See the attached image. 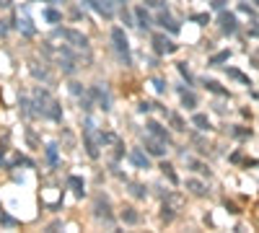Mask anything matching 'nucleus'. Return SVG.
<instances>
[{
  "label": "nucleus",
  "mask_w": 259,
  "mask_h": 233,
  "mask_svg": "<svg viewBox=\"0 0 259 233\" xmlns=\"http://www.w3.org/2000/svg\"><path fill=\"white\" fill-rule=\"evenodd\" d=\"M60 70L65 75L75 73V60H73V52L67 50V47H60Z\"/></svg>",
  "instance_id": "10"
},
{
  "label": "nucleus",
  "mask_w": 259,
  "mask_h": 233,
  "mask_svg": "<svg viewBox=\"0 0 259 233\" xmlns=\"http://www.w3.org/2000/svg\"><path fill=\"white\" fill-rule=\"evenodd\" d=\"M8 34V21H0V37H5Z\"/></svg>",
  "instance_id": "40"
},
{
  "label": "nucleus",
  "mask_w": 259,
  "mask_h": 233,
  "mask_svg": "<svg viewBox=\"0 0 259 233\" xmlns=\"http://www.w3.org/2000/svg\"><path fill=\"white\" fill-rule=\"evenodd\" d=\"M192 21H197V23H207V13H197V16H192Z\"/></svg>",
  "instance_id": "38"
},
{
  "label": "nucleus",
  "mask_w": 259,
  "mask_h": 233,
  "mask_svg": "<svg viewBox=\"0 0 259 233\" xmlns=\"http://www.w3.org/2000/svg\"><path fill=\"white\" fill-rule=\"evenodd\" d=\"M31 107H37V114H42L44 119L62 122V107L54 101V96L47 88H37V91H34V104H31Z\"/></svg>",
  "instance_id": "1"
},
{
  "label": "nucleus",
  "mask_w": 259,
  "mask_h": 233,
  "mask_svg": "<svg viewBox=\"0 0 259 233\" xmlns=\"http://www.w3.org/2000/svg\"><path fill=\"white\" fill-rule=\"evenodd\" d=\"M218 23H220L223 34H236V31H239V18H236L233 13H228V10H220Z\"/></svg>",
  "instance_id": "8"
},
{
  "label": "nucleus",
  "mask_w": 259,
  "mask_h": 233,
  "mask_svg": "<svg viewBox=\"0 0 259 233\" xmlns=\"http://www.w3.org/2000/svg\"><path fill=\"white\" fill-rule=\"evenodd\" d=\"M228 57H231V52L226 50V52H218V55H212L210 57V65H218V62H226L228 60Z\"/></svg>",
  "instance_id": "30"
},
{
  "label": "nucleus",
  "mask_w": 259,
  "mask_h": 233,
  "mask_svg": "<svg viewBox=\"0 0 259 233\" xmlns=\"http://www.w3.org/2000/svg\"><path fill=\"white\" fill-rule=\"evenodd\" d=\"M135 26H140V29H151L153 26V18H151V13H148V8H145V5L135 8Z\"/></svg>",
  "instance_id": "12"
},
{
  "label": "nucleus",
  "mask_w": 259,
  "mask_h": 233,
  "mask_svg": "<svg viewBox=\"0 0 259 233\" xmlns=\"http://www.w3.org/2000/svg\"><path fill=\"white\" fill-rule=\"evenodd\" d=\"M143 145H145V153H148V156H155V158H158V156L166 153V143H163V140H158V137H153L151 132L143 137Z\"/></svg>",
  "instance_id": "7"
},
{
  "label": "nucleus",
  "mask_w": 259,
  "mask_h": 233,
  "mask_svg": "<svg viewBox=\"0 0 259 233\" xmlns=\"http://www.w3.org/2000/svg\"><path fill=\"white\" fill-rule=\"evenodd\" d=\"M223 5H226V0H212V8L215 10H223Z\"/></svg>",
  "instance_id": "41"
},
{
  "label": "nucleus",
  "mask_w": 259,
  "mask_h": 233,
  "mask_svg": "<svg viewBox=\"0 0 259 233\" xmlns=\"http://www.w3.org/2000/svg\"><path fill=\"white\" fill-rule=\"evenodd\" d=\"M168 119H171L174 130H179V132H182V130H187V124H184V119H182V116H179V114H171V116H168Z\"/></svg>",
  "instance_id": "28"
},
{
  "label": "nucleus",
  "mask_w": 259,
  "mask_h": 233,
  "mask_svg": "<svg viewBox=\"0 0 259 233\" xmlns=\"http://www.w3.org/2000/svg\"><path fill=\"white\" fill-rule=\"evenodd\" d=\"M47 158H50V163H57V145H47Z\"/></svg>",
  "instance_id": "32"
},
{
  "label": "nucleus",
  "mask_w": 259,
  "mask_h": 233,
  "mask_svg": "<svg viewBox=\"0 0 259 233\" xmlns=\"http://www.w3.org/2000/svg\"><path fill=\"white\" fill-rule=\"evenodd\" d=\"M0 220H3V226H16V220H13V218H8L5 213H0Z\"/></svg>",
  "instance_id": "36"
},
{
  "label": "nucleus",
  "mask_w": 259,
  "mask_h": 233,
  "mask_svg": "<svg viewBox=\"0 0 259 233\" xmlns=\"http://www.w3.org/2000/svg\"><path fill=\"white\" fill-rule=\"evenodd\" d=\"M138 109H140L143 114H148V112L153 109V104H151V101H140V107H138Z\"/></svg>",
  "instance_id": "35"
},
{
  "label": "nucleus",
  "mask_w": 259,
  "mask_h": 233,
  "mask_svg": "<svg viewBox=\"0 0 259 233\" xmlns=\"http://www.w3.org/2000/svg\"><path fill=\"white\" fill-rule=\"evenodd\" d=\"M205 86H207V91H212V93H218V96H228V91L223 88L218 80H205Z\"/></svg>",
  "instance_id": "24"
},
{
  "label": "nucleus",
  "mask_w": 259,
  "mask_h": 233,
  "mask_svg": "<svg viewBox=\"0 0 259 233\" xmlns=\"http://www.w3.org/2000/svg\"><path fill=\"white\" fill-rule=\"evenodd\" d=\"M54 37H62L70 47H75V50L88 52V37H86V34H81V31H75V29H57V31H54Z\"/></svg>",
  "instance_id": "4"
},
{
  "label": "nucleus",
  "mask_w": 259,
  "mask_h": 233,
  "mask_svg": "<svg viewBox=\"0 0 259 233\" xmlns=\"http://www.w3.org/2000/svg\"><path fill=\"white\" fill-rule=\"evenodd\" d=\"M130 161H132L138 169H151V156L143 153L140 148H132V150H130Z\"/></svg>",
  "instance_id": "14"
},
{
  "label": "nucleus",
  "mask_w": 259,
  "mask_h": 233,
  "mask_svg": "<svg viewBox=\"0 0 259 233\" xmlns=\"http://www.w3.org/2000/svg\"><path fill=\"white\" fill-rule=\"evenodd\" d=\"M192 124L197 127V130H202V132L212 130V124H210V119H207L205 114H195V116H192Z\"/></svg>",
  "instance_id": "17"
},
{
  "label": "nucleus",
  "mask_w": 259,
  "mask_h": 233,
  "mask_svg": "<svg viewBox=\"0 0 259 233\" xmlns=\"http://www.w3.org/2000/svg\"><path fill=\"white\" fill-rule=\"evenodd\" d=\"M67 186H70V189H73L78 197L86 194V181H83L81 176H70V179H67Z\"/></svg>",
  "instance_id": "16"
},
{
  "label": "nucleus",
  "mask_w": 259,
  "mask_h": 233,
  "mask_svg": "<svg viewBox=\"0 0 259 233\" xmlns=\"http://www.w3.org/2000/svg\"><path fill=\"white\" fill-rule=\"evenodd\" d=\"M94 210H96V218L111 220V205H109V200H106L104 194H99V197H96V205H94Z\"/></svg>",
  "instance_id": "13"
},
{
  "label": "nucleus",
  "mask_w": 259,
  "mask_h": 233,
  "mask_svg": "<svg viewBox=\"0 0 259 233\" xmlns=\"http://www.w3.org/2000/svg\"><path fill=\"white\" fill-rule=\"evenodd\" d=\"M161 171L166 174V179L171 181V184H176V181H179V179H176V174H174V166H168V163H163V166H161Z\"/></svg>",
  "instance_id": "29"
},
{
  "label": "nucleus",
  "mask_w": 259,
  "mask_h": 233,
  "mask_svg": "<svg viewBox=\"0 0 259 233\" xmlns=\"http://www.w3.org/2000/svg\"><path fill=\"white\" fill-rule=\"evenodd\" d=\"M145 127H148V132L153 135V137H158V140H163V143L168 145V143H171V135H168L166 132V127H161L158 122H148V124H145Z\"/></svg>",
  "instance_id": "15"
},
{
  "label": "nucleus",
  "mask_w": 259,
  "mask_h": 233,
  "mask_svg": "<svg viewBox=\"0 0 259 233\" xmlns=\"http://www.w3.org/2000/svg\"><path fill=\"white\" fill-rule=\"evenodd\" d=\"M254 3H257V5H259V0H254Z\"/></svg>",
  "instance_id": "44"
},
{
  "label": "nucleus",
  "mask_w": 259,
  "mask_h": 233,
  "mask_svg": "<svg viewBox=\"0 0 259 233\" xmlns=\"http://www.w3.org/2000/svg\"><path fill=\"white\" fill-rule=\"evenodd\" d=\"M153 86H155V91H158V93H163V91H166V83H163V80H158V78L153 80Z\"/></svg>",
  "instance_id": "37"
},
{
  "label": "nucleus",
  "mask_w": 259,
  "mask_h": 233,
  "mask_svg": "<svg viewBox=\"0 0 259 233\" xmlns=\"http://www.w3.org/2000/svg\"><path fill=\"white\" fill-rule=\"evenodd\" d=\"M155 23H158V26H163V29H168L171 34H179V23H176V18L168 13L166 8H161V13H158V18H155Z\"/></svg>",
  "instance_id": "11"
},
{
  "label": "nucleus",
  "mask_w": 259,
  "mask_h": 233,
  "mask_svg": "<svg viewBox=\"0 0 259 233\" xmlns=\"http://www.w3.org/2000/svg\"><path fill=\"white\" fill-rule=\"evenodd\" d=\"M88 93H91V99H94V104H96L99 109H104V112L111 109V93H109L104 86H101V83H94Z\"/></svg>",
  "instance_id": "5"
},
{
  "label": "nucleus",
  "mask_w": 259,
  "mask_h": 233,
  "mask_svg": "<svg viewBox=\"0 0 259 233\" xmlns=\"http://www.w3.org/2000/svg\"><path fill=\"white\" fill-rule=\"evenodd\" d=\"M44 21H50V23H60V21H62V16H60V10L47 8V10H44Z\"/></svg>",
  "instance_id": "26"
},
{
  "label": "nucleus",
  "mask_w": 259,
  "mask_h": 233,
  "mask_svg": "<svg viewBox=\"0 0 259 233\" xmlns=\"http://www.w3.org/2000/svg\"><path fill=\"white\" fill-rule=\"evenodd\" d=\"M16 26H18L21 31H24L26 37H34V34H37V29L31 26V21H29V18H18V23H16Z\"/></svg>",
  "instance_id": "23"
},
{
  "label": "nucleus",
  "mask_w": 259,
  "mask_h": 233,
  "mask_svg": "<svg viewBox=\"0 0 259 233\" xmlns=\"http://www.w3.org/2000/svg\"><path fill=\"white\" fill-rule=\"evenodd\" d=\"M111 44H114V50L119 55V60L125 65H132V55H130V42L125 37V29H111Z\"/></svg>",
  "instance_id": "3"
},
{
  "label": "nucleus",
  "mask_w": 259,
  "mask_h": 233,
  "mask_svg": "<svg viewBox=\"0 0 259 233\" xmlns=\"http://www.w3.org/2000/svg\"><path fill=\"white\" fill-rule=\"evenodd\" d=\"M182 104H184L187 109H195L197 107V96H195L192 91H182Z\"/></svg>",
  "instance_id": "22"
},
{
  "label": "nucleus",
  "mask_w": 259,
  "mask_h": 233,
  "mask_svg": "<svg viewBox=\"0 0 259 233\" xmlns=\"http://www.w3.org/2000/svg\"><path fill=\"white\" fill-rule=\"evenodd\" d=\"M187 163H189V166H192L195 171H200V174H207V176H210V169L205 166V163H200V161H195V158H187Z\"/></svg>",
  "instance_id": "27"
},
{
  "label": "nucleus",
  "mask_w": 259,
  "mask_h": 233,
  "mask_svg": "<svg viewBox=\"0 0 259 233\" xmlns=\"http://www.w3.org/2000/svg\"><path fill=\"white\" fill-rule=\"evenodd\" d=\"M153 52L155 55H174L176 52V44L168 39V37H163V34H153Z\"/></svg>",
  "instance_id": "6"
},
{
  "label": "nucleus",
  "mask_w": 259,
  "mask_h": 233,
  "mask_svg": "<svg viewBox=\"0 0 259 233\" xmlns=\"http://www.w3.org/2000/svg\"><path fill=\"white\" fill-rule=\"evenodd\" d=\"M228 73V78H233V80H239V83H244V86H252V80H249V75H244L241 70H236V67H228L226 70Z\"/></svg>",
  "instance_id": "19"
},
{
  "label": "nucleus",
  "mask_w": 259,
  "mask_h": 233,
  "mask_svg": "<svg viewBox=\"0 0 259 233\" xmlns=\"http://www.w3.org/2000/svg\"><path fill=\"white\" fill-rule=\"evenodd\" d=\"M143 3H145V8H166V0H143Z\"/></svg>",
  "instance_id": "33"
},
{
  "label": "nucleus",
  "mask_w": 259,
  "mask_h": 233,
  "mask_svg": "<svg viewBox=\"0 0 259 233\" xmlns=\"http://www.w3.org/2000/svg\"><path fill=\"white\" fill-rule=\"evenodd\" d=\"M176 67H179V73H182V78L187 80V86H192V80H195V78H192V73L187 70V65H184V62H179Z\"/></svg>",
  "instance_id": "31"
},
{
  "label": "nucleus",
  "mask_w": 259,
  "mask_h": 233,
  "mask_svg": "<svg viewBox=\"0 0 259 233\" xmlns=\"http://www.w3.org/2000/svg\"><path fill=\"white\" fill-rule=\"evenodd\" d=\"M122 220H125V223H138V220H140V215L138 213H135V210L132 207H125V213H122Z\"/></svg>",
  "instance_id": "25"
},
{
  "label": "nucleus",
  "mask_w": 259,
  "mask_h": 233,
  "mask_svg": "<svg viewBox=\"0 0 259 233\" xmlns=\"http://www.w3.org/2000/svg\"><path fill=\"white\" fill-rule=\"evenodd\" d=\"M83 140H86V153L91 158H99L101 156V132L96 130V124L91 119H86V124H83Z\"/></svg>",
  "instance_id": "2"
},
{
  "label": "nucleus",
  "mask_w": 259,
  "mask_h": 233,
  "mask_svg": "<svg viewBox=\"0 0 259 233\" xmlns=\"http://www.w3.org/2000/svg\"><path fill=\"white\" fill-rule=\"evenodd\" d=\"M111 3H114V5H122V8H125V5H127V0H111Z\"/></svg>",
  "instance_id": "42"
},
{
  "label": "nucleus",
  "mask_w": 259,
  "mask_h": 233,
  "mask_svg": "<svg viewBox=\"0 0 259 233\" xmlns=\"http://www.w3.org/2000/svg\"><path fill=\"white\" fill-rule=\"evenodd\" d=\"M86 3L91 5L99 16H104V18L114 16V3H111V0H86Z\"/></svg>",
  "instance_id": "9"
},
{
  "label": "nucleus",
  "mask_w": 259,
  "mask_h": 233,
  "mask_svg": "<svg viewBox=\"0 0 259 233\" xmlns=\"http://www.w3.org/2000/svg\"><path fill=\"white\" fill-rule=\"evenodd\" d=\"M29 70H31V75H34V78L44 80V83H47V80H50V73H47V70H44V67H39V62H31V65H29Z\"/></svg>",
  "instance_id": "20"
},
{
  "label": "nucleus",
  "mask_w": 259,
  "mask_h": 233,
  "mask_svg": "<svg viewBox=\"0 0 259 233\" xmlns=\"http://www.w3.org/2000/svg\"><path fill=\"white\" fill-rule=\"evenodd\" d=\"M130 194L135 197V200H145V197H148V189H145L143 184H138V181H132L130 184Z\"/></svg>",
  "instance_id": "18"
},
{
  "label": "nucleus",
  "mask_w": 259,
  "mask_h": 233,
  "mask_svg": "<svg viewBox=\"0 0 259 233\" xmlns=\"http://www.w3.org/2000/svg\"><path fill=\"white\" fill-rule=\"evenodd\" d=\"M10 3H13V0H0V8H8Z\"/></svg>",
  "instance_id": "43"
},
{
  "label": "nucleus",
  "mask_w": 259,
  "mask_h": 233,
  "mask_svg": "<svg viewBox=\"0 0 259 233\" xmlns=\"http://www.w3.org/2000/svg\"><path fill=\"white\" fill-rule=\"evenodd\" d=\"M187 189L192 192V194H197V197H202V194H207V189H205V184L202 181H195V179H189L187 181Z\"/></svg>",
  "instance_id": "21"
},
{
  "label": "nucleus",
  "mask_w": 259,
  "mask_h": 233,
  "mask_svg": "<svg viewBox=\"0 0 259 233\" xmlns=\"http://www.w3.org/2000/svg\"><path fill=\"white\" fill-rule=\"evenodd\" d=\"M239 10H241V13H249V16H254V10H252V5H246V3H241V5H239Z\"/></svg>",
  "instance_id": "39"
},
{
  "label": "nucleus",
  "mask_w": 259,
  "mask_h": 233,
  "mask_svg": "<svg viewBox=\"0 0 259 233\" xmlns=\"http://www.w3.org/2000/svg\"><path fill=\"white\" fill-rule=\"evenodd\" d=\"M70 93H73V96H78V99H81L86 91H83V86H81V83H70Z\"/></svg>",
  "instance_id": "34"
}]
</instances>
